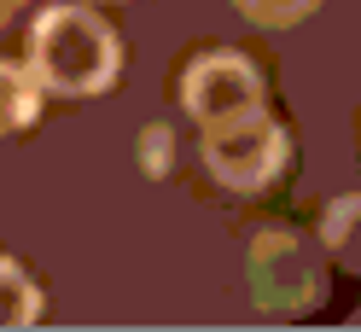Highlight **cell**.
Returning a JSON list of instances; mask_svg holds the SVG:
<instances>
[{"mask_svg": "<svg viewBox=\"0 0 361 332\" xmlns=\"http://www.w3.org/2000/svg\"><path fill=\"white\" fill-rule=\"evenodd\" d=\"M30 76L41 94L87 99L117 82V35L87 6H47L30 30Z\"/></svg>", "mask_w": 361, "mask_h": 332, "instance_id": "1", "label": "cell"}, {"mask_svg": "<svg viewBox=\"0 0 361 332\" xmlns=\"http://www.w3.org/2000/svg\"><path fill=\"white\" fill-rule=\"evenodd\" d=\"M286 152H291L286 128L268 123L262 111L239 117V123H221V128H204V169L228 192H262L286 169Z\"/></svg>", "mask_w": 361, "mask_h": 332, "instance_id": "2", "label": "cell"}, {"mask_svg": "<svg viewBox=\"0 0 361 332\" xmlns=\"http://www.w3.org/2000/svg\"><path fill=\"white\" fill-rule=\"evenodd\" d=\"M180 99H187L198 128H221V123H239V117H257L262 111V76H257V64L245 53L216 47L187 70Z\"/></svg>", "mask_w": 361, "mask_h": 332, "instance_id": "3", "label": "cell"}, {"mask_svg": "<svg viewBox=\"0 0 361 332\" xmlns=\"http://www.w3.org/2000/svg\"><path fill=\"white\" fill-rule=\"evenodd\" d=\"M35 321H41V292H35V280L18 269L12 257H0V332L35 326Z\"/></svg>", "mask_w": 361, "mask_h": 332, "instance_id": "4", "label": "cell"}, {"mask_svg": "<svg viewBox=\"0 0 361 332\" xmlns=\"http://www.w3.org/2000/svg\"><path fill=\"white\" fill-rule=\"evenodd\" d=\"M41 111V87L30 70H18V64H0V135H12V128H30Z\"/></svg>", "mask_w": 361, "mask_h": 332, "instance_id": "5", "label": "cell"}, {"mask_svg": "<svg viewBox=\"0 0 361 332\" xmlns=\"http://www.w3.org/2000/svg\"><path fill=\"white\" fill-rule=\"evenodd\" d=\"M314 6H321V0H233V12H245L262 30H286V24H298V18H309Z\"/></svg>", "mask_w": 361, "mask_h": 332, "instance_id": "6", "label": "cell"}, {"mask_svg": "<svg viewBox=\"0 0 361 332\" xmlns=\"http://www.w3.org/2000/svg\"><path fill=\"white\" fill-rule=\"evenodd\" d=\"M146 146H152V152H146L152 175H164V164H169V158H164V146H169V128H152V135H146Z\"/></svg>", "mask_w": 361, "mask_h": 332, "instance_id": "7", "label": "cell"}]
</instances>
